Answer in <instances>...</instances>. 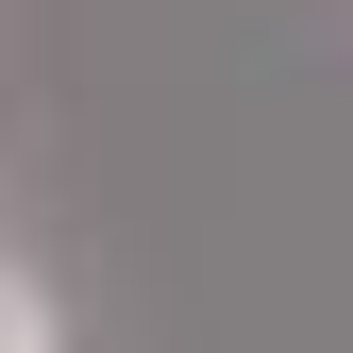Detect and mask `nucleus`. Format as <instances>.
Wrapping results in <instances>:
<instances>
[{"mask_svg":"<svg viewBox=\"0 0 353 353\" xmlns=\"http://www.w3.org/2000/svg\"><path fill=\"white\" fill-rule=\"evenodd\" d=\"M0 353H68V320H51V286H34V270H0Z\"/></svg>","mask_w":353,"mask_h":353,"instance_id":"1","label":"nucleus"}]
</instances>
